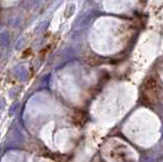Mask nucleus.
I'll return each instance as SVG.
<instances>
[{
  "instance_id": "nucleus-1",
  "label": "nucleus",
  "mask_w": 163,
  "mask_h": 162,
  "mask_svg": "<svg viewBox=\"0 0 163 162\" xmlns=\"http://www.w3.org/2000/svg\"><path fill=\"white\" fill-rule=\"evenodd\" d=\"M161 94V88L158 81L154 78H149L143 86V99L146 104L156 103Z\"/></svg>"
}]
</instances>
